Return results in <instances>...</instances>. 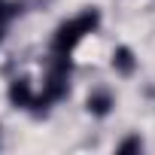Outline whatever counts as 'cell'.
<instances>
[{
  "label": "cell",
  "instance_id": "5b68a950",
  "mask_svg": "<svg viewBox=\"0 0 155 155\" xmlns=\"http://www.w3.org/2000/svg\"><path fill=\"white\" fill-rule=\"evenodd\" d=\"M18 12H21V3H18V0H0V25H3V28H9V21H12Z\"/></svg>",
  "mask_w": 155,
  "mask_h": 155
},
{
  "label": "cell",
  "instance_id": "6da1fadb",
  "mask_svg": "<svg viewBox=\"0 0 155 155\" xmlns=\"http://www.w3.org/2000/svg\"><path fill=\"white\" fill-rule=\"evenodd\" d=\"M97 25H101V12H97L94 6H85L79 15H73V18H67L64 25H58V31H55V37H52V52H55V55H70Z\"/></svg>",
  "mask_w": 155,
  "mask_h": 155
},
{
  "label": "cell",
  "instance_id": "8992f818",
  "mask_svg": "<svg viewBox=\"0 0 155 155\" xmlns=\"http://www.w3.org/2000/svg\"><path fill=\"white\" fill-rule=\"evenodd\" d=\"M131 149H143V140L140 137H128L125 143H119V152H131Z\"/></svg>",
  "mask_w": 155,
  "mask_h": 155
},
{
  "label": "cell",
  "instance_id": "277c9868",
  "mask_svg": "<svg viewBox=\"0 0 155 155\" xmlns=\"http://www.w3.org/2000/svg\"><path fill=\"white\" fill-rule=\"evenodd\" d=\"M113 70H116L119 76H131V73L137 70V58H134V52H131L128 46H119V49L113 52Z\"/></svg>",
  "mask_w": 155,
  "mask_h": 155
},
{
  "label": "cell",
  "instance_id": "7a4b0ae2",
  "mask_svg": "<svg viewBox=\"0 0 155 155\" xmlns=\"http://www.w3.org/2000/svg\"><path fill=\"white\" fill-rule=\"evenodd\" d=\"M6 97H9V104H12V107H18V110H28V107H34V101H37L34 85H31L28 76H18V79H12V82H9Z\"/></svg>",
  "mask_w": 155,
  "mask_h": 155
},
{
  "label": "cell",
  "instance_id": "3957f363",
  "mask_svg": "<svg viewBox=\"0 0 155 155\" xmlns=\"http://www.w3.org/2000/svg\"><path fill=\"white\" fill-rule=\"evenodd\" d=\"M113 107H116V101H113V94H110V91H104V88L91 91V94H88V101H85V110H88L91 116H101V119H104Z\"/></svg>",
  "mask_w": 155,
  "mask_h": 155
}]
</instances>
